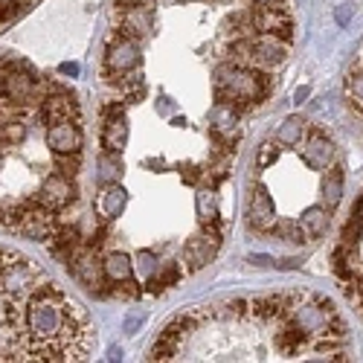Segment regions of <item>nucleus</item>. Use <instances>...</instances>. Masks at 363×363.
Listing matches in <instances>:
<instances>
[{
    "mask_svg": "<svg viewBox=\"0 0 363 363\" xmlns=\"http://www.w3.org/2000/svg\"><path fill=\"white\" fill-rule=\"evenodd\" d=\"M294 294L189 308L163 325L148 360H340L296 325Z\"/></svg>",
    "mask_w": 363,
    "mask_h": 363,
    "instance_id": "obj_1",
    "label": "nucleus"
},
{
    "mask_svg": "<svg viewBox=\"0 0 363 363\" xmlns=\"http://www.w3.org/2000/svg\"><path fill=\"white\" fill-rule=\"evenodd\" d=\"M50 282L44 267L18 250L0 247V360H41L29 335V306Z\"/></svg>",
    "mask_w": 363,
    "mask_h": 363,
    "instance_id": "obj_2",
    "label": "nucleus"
},
{
    "mask_svg": "<svg viewBox=\"0 0 363 363\" xmlns=\"http://www.w3.org/2000/svg\"><path fill=\"white\" fill-rule=\"evenodd\" d=\"M213 90H216V102L230 105L241 113L262 105L270 96L274 76L262 67H238L233 62H221L213 73Z\"/></svg>",
    "mask_w": 363,
    "mask_h": 363,
    "instance_id": "obj_3",
    "label": "nucleus"
},
{
    "mask_svg": "<svg viewBox=\"0 0 363 363\" xmlns=\"http://www.w3.org/2000/svg\"><path fill=\"white\" fill-rule=\"evenodd\" d=\"M70 274L76 277L79 285H84L90 294L96 296H108V277H105V267H102V259H99V250L90 247L87 241H79V245L65 256Z\"/></svg>",
    "mask_w": 363,
    "mask_h": 363,
    "instance_id": "obj_4",
    "label": "nucleus"
},
{
    "mask_svg": "<svg viewBox=\"0 0 363 363\" xmlns=\"http://www.w3.org/2000/svg\"><path fill=\"white\" fill-rule=\"evenodd\" d=\"M143 62V55H140V41L123 35V33H116L111 35L108 47H105V58H102V76L105 82H111L113 87L119 84V79H125L128 73H134Z\"/></svg>",
    "mask_w": 363,
    "mask_h": 363,
    "instance_id": "obj_5",
    "label": "nucleus"
},
{
    "mask_svg": "<svg viewBox=\"0 0 363 363\" xmlns=\"http://www.w3.org/2000/svg\"><path fill=\"white\" fill-rule=\"evenodd\" d=\"M218 247H221V227H203L198 235H192L186 241L180 256H184L186 270H201L216 259Z\"/></svg>",
    "mask_w": 363,
    "mask_h": 363,
    "instance_id": "obj_6",
    "label": "nucleus"
},
{
    "mask_svg": "<svg viewBox=\"0 0 363 363\" xmlns=\"http://www.w3.org/2000/svg\"><path fill=\"white\" fill-rule=\"evenodd\" d=\"M128 143V119H125V105L123 102H108L102 111V148L123 155Z\"/></svg>",
    "mask_w": 363,
    "mask_h": 363,
    "instance_id": "obj_7",
    "label": "nucleus"
},
{
    "mask_svg": "<svg viewBox=\"0 0 363 363\" xmlns=\"http://www.w3.org/2000/svg\"><path fill=\"white\" fill-rule=\"evenodd\" d=\"M82 119H65V123H47L44 128V140L47 148L55 155H82L84 148V137L79 128Z\"/></svg>",
    "mask_w": 363,
    "mask_h": 363,
    "instance_id": "obj_8",
    "label": "nucleus"
},
{
    "mask_svg": "<svg viewBox=\"0 0 363 363\" xmlns=\"http://www.w3.org/2000/svg\"><path fill=\"white\" fill-rule=\"evenodd\" d=\"M247 224L250 230L256 233H270V227L277 224V206H274V198H270V192L256 184L250 189V201H247Z\"/></svg>",
    "mask_w": 363,
    "mask_h": 363,
    "instance_id": "obj_9",
    "label": "nucleus"
},
{
    "mask_svg": "<svg viewBox=\"0 0 363 363\" xmlns=\"http://www.w3.org/2000/svg\"><path fill=\"white\" fill-rule=\"evenodd\" d=\"M335 143H331L323 131H308L306 145H302V163H306L311 172H325L331 163H335Z\"/></svg>",
    "mask_w": 363,
    "mask_h": 363,
    "instance_id": "obj_10",
    "label": "nucleus"
},
{
    "mask_svg": "<svg viewBox=\"0 0 363 363\" xmlns=\"http://www.w3.org/2000/svg\"><path fill=\"white\" fill-rule=\"evenodd\" d=\"M151 23H155V18H151L148 6H125V9H119L116 33H123V35L140 41V38H145L151 33Z\"/></svg>",
    "mask_w": 363,
    "mask_h": 363,
    "instance_id": "obj_11",
    "label": "nucleus"
},
{
    "mask_svg": "<svg viewBox=\"0 0 363 363\" xmlns=\"http://www.w3.org/2000/svg\"><path fill=\"white\" fill-rule=\"evenodd\" d=\"M253 52H256V67L274 70L288 58V41H279L277 35H253Z\"/></svg>",
    "mask_w": 363,
    "mask_h": 363,
    "instance_id": "obj_12",
    "label": "nucleus"
},
{
    "mask_svg": "<svg viewBox=\"0 0 363 363\" xmlns=\"http://www.w3.org/2000/svg\"><path fill=\"white\" fill-rule=\"evenodd\" d=\"M125 203H128V192H125L123 186L111 184V186H105V189L99 192V198H96V216H99L102 221H113V218H119V216L125 213Z\"/></svg>",
    "mask_w": 363,
    "mask_h": 363,
    "instance_id": "obj_13",
    "label": "nucleus"
},
{
    "mask_svg": "<svg viewBox=\"0 0 363 363\" xmlns=\"http://www.w3.org/2000/svg\"><path fill=\"white\" fill-rule=\"evenodd\" d=\"M102 267H105V277L111 285H131L134 282V262L123 250H111L102 259Z\"/></svg>",
    "mask_w": 363,
    "mask_h": 363,
    "instance_id": "obj_14",
    "label": "nucleus"
},
{
    "mask_svg": "<svg viewBox=\"0 0 363 363\" xmlns=\"http://www.w3.org/2000/svg\"><path fill=\"white\" fill-rule=\"evenodd\" d=\"M323 201H325V209H337L343 201V169L337 163H331L323 172Z\"/></svg>",
    "mask_w": 363,
    "mask_h": 363,
    "instance_id": "obj_15",
    "label": "nucleus"
},
{
    "mask_svg": "<svg viewBox=\"0 0 363 363\" xmlns=\"http://www.w3.org/2000/svg\"><path fill=\"white\" fill-rule=\"evenodd\" d=\"M302 230H306L308 238H323L328 233V224H331V209L325 206H308L302 213Z\"/></svg>",
    "mask_w": 363,
    "mask_h": 363,
    "instance_id": "obj_16",
    "label": "nucleus"
},
{
    "mask_svg": "<svg viewBox=\"0 0 363 363\" xmlns=\"http://www.w3.org/2000/svg\"><path fill=\"white\" fill-rule=\"evenodd\" d=\"M195 206H198V218L203 227H221L218 221V195L213 189H201L195 195Z\"/></svg>",
    "mask_w": 363,
    "mask_h": 363,
    "instance_id": "obj_17",
    "label": "nucleus"
},
{
    "mask_svg": "<svg viewBox=\"0 0 363 363\" xmlns=\"http://www.w3.org/2000/svg\"><path fill=\"white\" fill-rule=\"evenodd\" d=\"M306 131H308L306 119H302V116H288L285 123L279 125V131H277V145H285V148L299 145L302 137H306Z\"/></svg>",
    "mask_w": 363,
    "mask_h": 363,
    "instance_id": "obj_18",
    "label": "nucleus"
},
{
    "mask_svg": "<svg viewBox=\"0 0 363 363\" xmlns=\"http://www.w3.org/2000/svg\"><path fill=\"white\" fill-rule=\"evenodd\" d=\"M96 166H99V174H96V177H99L102 186L116 184L119 174H123V160H119V155H113V151H102L99 160H96Z\"/></svg>",
    "mask_w": 363,
    "mask_h": 363,
    "instance_id": "obj_19",
    "label": "nucleus"
},
{
    "mask_svg": "<svg viewBox=\"0 0 363 363\" xmlns=\"http://www.w3.org/2000/svg\"><path fill=\"white\" fill-rule=\"evenodd\" d=\"M180 277H184V267H180L177 262H166V264H160L157 267V274L155 277H151L145 285L148 288H155V291H166V288H174L177 282H180Z\"/></svg>",
    "mask_w": 363,
    "mask_h": 363,
    "instance_id": "obj_20",
    "label": "nucleus"
},
{
    "mask_svg": "<svg viewBox=\"0 0 363 363\" xmlns=\"http://www.w3.org/2000/svg\"><path fill=\"white\" fill-rule=\"evenodd\" d=\"M270 233H274L279 241H291V245H302V241L308 238L302 224H296V221H279V224L270 227Z\"/></svg>",
    "mask_w": 363,
    "mask_h": 363,
    "instance_id": "obj_21",
    "label": "nucleus"
},
{
    "mask_svg": "<svg viewBox=\"0 0 363 363\" xmlns=\"http://www.w3.org/2000/svg\"><path fill=\"white\" fill-rule=\"evenodd\" d=\"M157 267H160V259L155 256V250H140V253H137V264H134V270L140 274L143 282H148L151 277H155V274H157Z\"/></svg>",
    "mask_w": 363,
    "mask_h": 363,
    "instance_id": "obj_22",
    "label": "nucleus"
},
{
    "mask_svg": "<svg viewBox=\"0 0 363 363\" xmlns=\"http://www.w3.org/2000/svg\"><path fill=\"white\" fill-rule=\"evenodd\" d=\"M346 94H349L352 105H354L357 111H363V67H357V70L349 73V79H346Z\"/></svg>",
    "mask_w": 363,
    "mask_h": 363,
    "instance_id": "obj_23",
    "label": "nucleus"
},
{
    "mask_svg": "<svg viewBox=\"0 0 363 363\" xmlns=\"http://www.w3.org/2000/svg\"><path fill=\"white\" fill-rule=\"evenodd\" d=\"M277 157H279V148H277V143H264V145H262V151H259L256 169H267V166L274 163Z\"/></svg>",
    "mask_w": 363,
    "mask_h": 363,
    "instance_id": "obj_24",
    "label": "nucleus"
},
{
    "mask_svg": "<svg viewBox=\"0 0 363 363\" xmlns=\"http://www.w3.org/2000/svg\"><path fill=\"white\" fill-rule=\"evenodd\" d=\"M335 18H337V23H340V26H346V23L352 21V6H349V4L337 6V15H335Z\"/></svg>",
    "mask_w": 363,
    "mask_h": 363,
    "instance_id": "obj_25",
    "label": "nucleus"
},
{
    "mask_svg": "<svg viewBox=\"0 0 363 363\" xmlns=\"http://www.w3.org/2000/svg\"><path fill=\"white\" fill-rule=\"evenodd\" d=\"M62 73L65 76H79V65H62Z\"/></svg>",
    "mask_w": 363,
    "mask_h": 363,
    "instance_id": "obj_26",
    "label": "nucleus"
},
{
    "mask_svg": "<svg viewBox=\"0 0 363 363\" xmlns=\"http://www.w3.org/2000/svg\"><path fill=\"white\" fill-rule=\"evenodd\" d=\"M256 6H282V0H253Z\"/></svg>",
    "mask_w": 363,
    "mask_h": 363,
    "instance_id": "obj_27",
    "label": "nucleus"
},
{
    "mask_svg": "<svg viewBox=\"0 0 363 363\" xmlns=\"http://www.w3.org/2000/svg\"><path fill=\"white\" fill-rule=\"evenodd\" d=\"M354 218L363 221V195H360V201H357V206H354Z\"/></svg>",
    "mask_w": 363,
    "mask_h": 363,
    "instance_id": "obj_28",
    "label": "nucleus"
},
{
    "mask_svg": "<svg viewBox=\"0 0 363 363\" xmlns=\"http://www.w3.org/2000/svg\"><path fill=\"white\" fill-rule=\"evenodd\" d=\"M308 96V87H302V90H296V102H302V99H306Z\"/></svg>",
    "mask_w": 363,
    "mask_h": 363,
    "instance_id": "obj_29",
    "label": "nucleus"
}]
</instances>
